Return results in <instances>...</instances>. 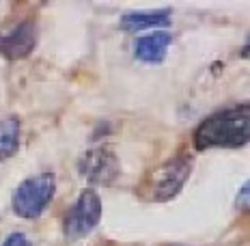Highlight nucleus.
Masks as SVG:
<instances>
[{
    "label": "nucleus",
    "instance_id": "3",
    "mask_svg": "<svg viewBox=\"0 0 250 246\" xmlns=\"http://www.w3.org/2000/svg\"><path fill=\"white\" fill-rule=\"evenodd\" d=\"M54 192H56L54 173L45 171V173H39V175L28 177V179H24L13 192V201H11L13 212L18 214L20 218L35 221L52 203Z\"/></svg>",
    "mask_w": 250,
    "mask_h": 246
},
{
    "label": "nucleus",
    "instance_id": "7",
    "mask_svg": "<svg viewBox=\"0 0 250 246\" xmlns=\"http://www.w3.org/2000/svg\"><path fill=\"white\" fill-rule=\"evenodd\" d=\"M170 44H173V35L158 30V33L145 35L134 41V54L143 63H162Z\"/></svg>",
    "mask_w": 250,
    "mask_h": 246
},
{
    "label": "nucleus",
    "instance_id": "10",
    "mask_svg": "<svg viewBox=\"0 0 250 246\" xmlns=\"http://www.w3.org/2000/svg\"><path fill=\"white\" fill-rule=\"evenodd\" d=\"M2 246H33L30 244V240L26 238L24 233H9L7 238H4V242H2Z\"/></svg>",
    "mask_w": 250,
    "mask_h": 246
},
{
    "label": "nucleus",
    "instance_id": "8",
    "mask_svg": "<svg viewBox=\"0 0 250 246\" xmlns=\"http://www.w3.org/2000/svg\"><path fill=\"white\" fill-rule=\"evenodd\" d=\"M170 24V9H158V11H132L125 13L119 20V26L127 33H138L145 28H158V26Z\"/></svg>",
    "mask_w": 250,
    "mask_h": 246
},
{
    "label": "nucleus",
    "instance_id": "1",
    "mask_svg": "<svg viewBox=\"0 0 250 246\" xmlns=\"http://www.w3.org/2000/svg\"><path fill=\"white\" fill-rule=\"evenodd\" d=\"M250 134V108L233 106L209 114L194 130V147L199 151L213 147H242Z\"/></svg>",
    "mask_w": 250,
    "mask_h": 246
},
{
    "label": "nucleus",
    "instance_id": "4",
    "mask_svg": "<svg viewBox=\"0 0 250 246\" xmlns=\"http://www.w3.org/2000/svg\"><path fill=\"white\" fill-rule=\"evenodd\" d=\"M102 199L95 190H82L80 197L76 199V203L69 207V212L65 214L62 221V233L67 240H78L84 238L100 224L102 221Z\"/></svg>",
    "mask_w": 250,
    "mask_h": 246
},
{
    "label": "nucleus",
    "instance_id": "5",
    "mask_svg": "<svg viewBox=\"0 0 250 246\" xmlns=\"http://www.w3.org/2000/svg\"><path fill=\"white\" fill-rule=\"evenodd\" d=\"M37 45V22L24 20L13 30L0 35V54L9 61L26 59Z\"/></svg>",
    "mask_w": 250,
    "mask_h": 246
},
{
    "label": "nucleus",
    "instance_id": "9",
    "mask_svg": "<svg viewBox=\"0 0 250 246\" xmlns=\"http://www.w3.org/2000/svg\"><path fill=\"white\" fill-rule=\"evenodd\" d=\"M20 149V121L15 117H7L0 121V162L9 160Z\"/></svg>",
    "mask_w": 250,
    "mask_h": 246
},
{
    "label": "nucleus",
    "instance_id": "2",
    "mask_svg": "<svg viewBox=\"0 0 250 246\" xmlns=\"http://www.w3.org/2000/svg\"><path fill=\"white\" fill-rule=\"evenodd\" d=\"M192 166H194V158L192 156H188V154L175 156V158L162 162L158 169L151 173L147 179H145L140 192H143L145 199L155 201V203L170 201L184 188V184L192 173Z\"/></svg>",
    "mask_w": 250,
    "mask_h": 246
},
{
    "label": "nucleus",
    "instance_id": "6",
    "mask_svg": "<svg viewBox=\"0 0 250 246\" xmlns=\"http://www.w3.org/2000/svg\"><path fill=\"white\" fill-rule=\"evenodd\" d=\"M78 166H80L82 175H84L88 181H95V184H110L114 177L119 175L117 156L106 147L86 151L80 158V164Z\"/></svg>",
    "mask_w": 250,
    "mask_h": 246
}]
</instances>
